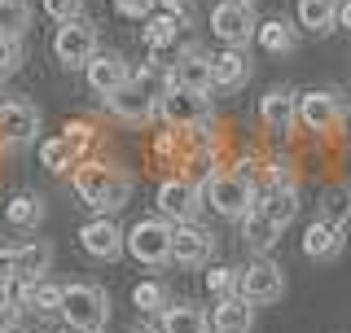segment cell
I'll return each mask as SVG.
<instances>
[{"mask_svg": "<svg viewBox=\"0 0 351 333\" xmlns=\"http://www.w3.org/2000/svg\"><path fill=\"white\" fill-rule=\"evenodd\" d=\"M75 193H80V202L84 206H93V210H119V206H128V197H132V175L128 171H119V166H110V162H93V158H84L80 166H75Z\"/></svg>", "mask_w": 351, "mask_h": 333, "instance_id": "6da1fadb", "label": "cell"}, {"mask_svg": "<svg viewBox=\"0 0 351 333\" xmlns=\"http://www.w3.org/2000/svg\"><path fill=\"white\" fill-rule=\"evenodd\" d=\"M58 312L66 316V325L80 329V333H101L110 320V298L101 285H88V281H71L62 285V307Z\"/></svg>", "mask_w": 351, "mask_h": 333, "instance_id": "7a4b0ae2", "label": "cell"}, {"mask_svg": "<svg viewBox=\"0 0 351 333\" xmlns=\"http://www.w3.org/2000/svg\"><path fill=\"white\" fill-rule=\"evenodd\" d=\"M206 206L219 210L224 219H241L250 206H255V184H250L246 171H215L202 188Z\"/></svg>", "mask_w": 351, "mask_h": 333, "instance_id": "3957f363", "label": "cell"}, {"mask_svg": "<svg viewBox=\"0 0 351 333\" xmlns=\"http://www.w3.org/2000/svg\"><path fill=\"white\" fill-rule=\"evenodd\" d=\"M128 254L136 263H145V268H162V263H171V224L167 219H141V224H132V232L123 237Z\"/></svg>", "mask_w": 351, "mask_h": 333, "instance_id": "277c9868", "label": "cell"}, {"mask_svg": "<svg viewBox=\"0 0 351 333\" xmlns=\"http://www.w3.org/2000/svg\"><path fill=\"white\" fill-rule=\"evenodd\" d=\"M93 53H97L93 22H84V18L62 22L58 36H53V58H58V66H66V71H80V66L93 62Z\"/></svg>", "mask_w": 351, "mask_h": 333, "instance_id": "5b68a950", "label": "cell"}, {"mask_svg": "<svg viewBox=\"0 0 351 333\" xmlns=\"http://www.w3.org/2000/svg\"><path fill=\"white\" fill-rule=\"evenodd\" d=\"M237 294L246 298V303H255V307H268V303H277V298L285 294V272L272 259H255L250 268H241Z\"/></svg>", "mask_w": 351, "mask_h": 333, "instance_id": "8992f818", "label": "cell"}, {"mask_svg": "<svg viewBox=\"0 0 351 333\" xmlns=\"http://www.w3.org/2000/svg\"><path fill=\"white\" fill-rule=\"evenodd\" d=\"M215 259V232L202 224H176L171 228V263L180 268H206Z\"/></svg>", "mask_w": 351, "mask_h": 333, "instance_id": "52a82bcc", "label": "cell"}, {"mask_svg": "<svg viewBox=\"0 0 351 333\" xmlns=\"http://www.w3.org/2000/svg\"><path fill=\"white\" fill-rule=\"evenodd\" d=\"M255 14H250V5H233V0H219L211 9V31L215 40H224V49H246L250 40H255Z\"/></svg>", "mask_w": 351, "mask_h": 333, "instance_id": "ba28073f", "label": "cell"}, {"mask_svg": "<svg viewBox=\"0 0 351 333\" xmlns=\"http://www.w3.org/2000/svg\"><path fill=\"white\" fill-rule=\"evenodd\" d=\"M40 136V110L31 101H18V97H5L0 101V145H31Z\"/></svg>", "mask_w": 351, "mask_h": 333, "instance_id": "9c48e42d", "label": "cell"}, {"mask_svg": "<svg viewBox=\"0 0 351 333\" xmlns=\"http://www.w3.org/2000/svg\"><path fill=\"white\" fill-rule=\"evenodd\" d=\"M162 119H167L171 127H197L206 114H211V97H202V92H189V88H180V84H171L167 92H162Z\"/></svg>", "mask_w": 351, "mask_h": 333, "instance_id": "30bf717a", "label": "cell"}, {"mask_svg": "<svg viewBox=\"0 0 351 333\" xmlns=\"http://www.w3.org/2000/svg\"><path fill=\"white\" fill-rule=\"evenodd\" d=\"M123 237H128V232L119 228L110 215L88 219V224L80 228V246H84V254H93V259H101V263H114L119 254H123Z\"/></svg>", "mask_w": 351, "mask_h": 333, "instance_id": "8fae6325", "label": "cell"}, {"mask_svg": "<svg viewBox=\"0 0 351 333\" xmlns=\"http://www.w3.org/2000/svg\"><path fill=\"white\" fill-rule=\"evenodd\" d=\"M197 197H202V188L193 180H162L158 184V215L171 219V224H189L197 215Z\"/></svg>", "mask_w": 351, "mask_h": 333, "instance_id": "7c38bea8", "label": "cell"}, {"mask_svg": "<svg viewBox=\"0 0 351 333\" xmlns=\"http://www.w3.org/2000/svg\"><path fill=\"white\" fill-rule=\"evenodd\" d=\"M259 119L272 136H290V127L299 123V97L290 88H272V92L259 97Z\"/></svg>", "mask_w": 351, "mask_h": 333, "instance_id": "4fadbf2b", "label": "cell"}, {"mask_svg": "<svg viewBox=\"0 0 351 333\" xmlns=\"http://www.w3.org/2000/svg\"><path fill=\"white\" fill-rule=\"evenodd\" d=\"M338 119H343V97L338 92H307L303 101H299V123L307 132H329V127H338Z\"/></svg>", "mask_w": 351, "mask_h": 333, "instance_id": "5bb4252c", "label": "cell"}, {"mask_svg": "<svg viewBox=\"0 0 351 333\" xmlns=\"http://www.w3.org/2000/svg\"><path fill=\"white\" fill-rule=\"evenodd\" d=\"M106 106H110V114L123 119V123H145L154 110H158V101H154V97H149L136 79H128L123 88H119V92H110V97H106Z\"/></svg>", "mask_w": 351, "mask_h": 333, "instance_id": "9a60e30c", "label": "cell"}, {"mask_svg": "<svg viewBox=\"0 0 351 333\" xmlns=\"http://www.w3.org/2000/svg\"><path fill=\"white\" fill-rule=\"evenodd\" d=\"M255 206H259V210H263V215H268L277 228H285L294 215H299V188H294V184L281 175V180H272V184L255 197Z\"/></svg>", "mask_w": 351, "mask_h": 333, "instance_id": "2e32d148", "label": "cell"}, {"mask_svg": "<svg viewBox=\"0 0 351 333\" xmlns=\"http://www.w3.org/2000/svg\"><path fill=\"white\" fill-rule=\"evenodd\" d=\"M171 84H180V88H189V92H202V97H211V58H206L202 49H184L180 53V62L171 66Z\"/></svg>", "mask_w": 351, "mask_h": 333, "instance_id": "e0dca14e", "label": "cell"}, {"mask_svg": "<svg viewBox=\"0 0 351 333\" xmlns=\"http://www.w3.org/2000/svg\"><path fill=\"white\" fill-rule=\"evenodd\" d=\"M211 329L215 333H250L255 329V303H246L241 294H228L211 307Z\"/></svg>", "mask_w": 351, "mask_h": 333, "instance_id": "ac0fdd59", "label": "cell"}, {"mask_svg": "<svg viewBox=\"0 0 351 333\" xmlns=\"http://www.w3.org/2000/svg\"><path fill=\"white\" fill-rule=\"evenodd\" d=\"M84 75H88V88H93L97 97H110L128 84V66H123V58H114V53H93V62L84 66Z\"/></svg>", "mask_w": 351, "mask_h": 333, "instance_id": "d6986e66", "label": "cell"}, {"mask_svg": "<svg viewBox=\"0 0 351 333\" xmlns=\"http://www.w3.org/2000/svg\"><path fill=\"white\" fill-rule=\"evenodd\" d=\"M343 228L338 224H329V219H312L303 232V254L307 259H338L343 254Z\"/></svg>", "mask_w": 351, "mask_h": 333, "instance_id": "ffe728a7", "label": "cell"}, {"mask_svg": "<svg viewBox=\"0 0 351 333\" xmlns=\"http://www.w3.org/2000/svg\"><path fill=\"white\" fill-rule=\"evenodd\" d=\"M211 79L215 88H241L250 79V58H246V49H224V53H215L211 58Z\"/></svg>", "mask_w": 351, "mask_h": 333, "instance_id": "44dd1931", "label": "cell"}, {"mask_svg": "<svg viewBox=\"0 0 351 333\" xmlns=\"http://www.w3.org/2000/svg\"><path fill=\"white\" fill-rule=\"evenodd\" d=\"M40 166L53 171V175H66V171L80 166V149H75L66 136H49V140H40Z\"/></svg>", "mask_w": 351, "mask_h": 333, "instance_id": "7402d4cb", "label": "cell"}, {"mask_svg": "<svg viewBox=\"0 0 351 333\" xmlns=\"http://www.w3.org/2000/svg\"><path fill=\"white\" fill-rule=\"evenodd\" d=\"M255 44H259L263 53H294L299 31H294L290 22H281V18H268V22H259V27H255Z\"/></svg>", "mask_w": 351, "mask_h": 333, "instance_id": "603a6c76", "label": "cell"}, {"mask_svg": "<svg viewBox=\"0 0 351 333\" xmlns=\"http://www.w3.org/2000/svg\"><path fill=\"white\" fill-rule=\"evenodd\" d=\"M241 237H246L255 250H272V246H277V237H281V228L272 224L259 206H250L246 215H241Z\"/></svg>", "mask_w": 351, "mask_h": 333, "instance_id": "cb8c5ba5", "label": "cell"}, {"mask_svg": "<svg viewBox=\"0 0 351 333\" xmlns=\"http://www.w3.org/2000/svg\"><path fill=\"white\" fill-rule=\"evenodd\" d=\"M338 22V0H299V27L312 36H325Z\"/></svg>", "mask_w": 351, "mask_h": 333, "instance_id": "d4e9b609", "label": "cell"}, {"mask_svg": "<svg viewBox=\"0 0 351 333\" xmlns=\"http://www.w3.org/2000/svg\"><path fill=\"white\" fill-rule=\"evenodd\" d=\"M5 219L14 228H40V219H44V202H40V193H14L5 202Z\"/></svg>", "mask_w": 351, "mask_h": 333, "instance_id": "484cf974", "label": "cell"}, {"mask_svg": "<svg viewBox=\"0 0 351 333\" xmlns=\"http://www.w3.org/2000/svg\"><path fill=\"white\" fill-rule=\"evenodd\" d=\"M162 333H211V320L206 312H197V307H167L162 312Z\"/></svg>", "mask_w": 351, "mask_h": 333, "instance_id": "4316f807", "label": "cell"}, {"mask_svg": "<svg viewBox=\"0 0 351 333\" xmlns=\"http://www.w3.org/2000/svg\"><path fill=\"white\" fill-rule=\"evenodd\" d=\"M180 27H184V22L171 18V14H149L145 18V44H149L154 53H158V49H171V44L180 40Z\"/></svg>", "mask_w": 351, "mask_h": 333, "instance_id": "83f0119b", "label": "cell"}, {"mask_svg": "<svg viewBox=\"0 0 351 333\" xmlns=\"http://www.w3.org/2000/svg\"><path fill=\"white\" fill-rule=\"evenodd\" d=\"M18 276H44L53 263V246L49 241H27V246H18Z\"/></svg>", "mask_w": 351, "mask_h": 333, "instance_id": "f1b7e54d", "label": "cell"}, {"mask_svg": "<svg viewBox=\"0 0 351 333\" xmlns=\"http://www.w3.org/2000/svg\"><path fill=\"white\" fill-rule=\"evenodd\" d=\"M31 27V5L27 0H0V36L22 40Z\"/></svg>", "mask_w": 351, "mask_h": 333, "instance_id": "f546056e", "label": "cell"}, {"mask_svg": "<svg viewBox=\"0 0 351 333\" xmlns=\"http://www.w3.org/2000/svg\"><path fill=\"white\" fill-rule=\"evenodd\" d=\"M321 219H329V224H338V228L351 219V188L347 184L329 188V193L321 197Z\"/></svg>", "mask_w": 351, "mask_h": 333, "instance_id": "4dcf8cb0", "label": "cell"}, {"mask_svg": "<svg viewBox=\"0 0 351 333\" xmlns=\"http://www.w3.org/2000/svg\"><path fill=\"white\" fill-rule=\"evenodd\" d=\"M162 303H167V285L162 281H141L132 290V307L136 312H162Z\"/></svg>", "mask_w": 351, "mask_h": 333, "instance_id": "1f68e13d", "label": "cell"}, {"mask_svg": "<svg viewBox=\"0 0 351 333\" xmlns=\"http://www.w3.org/2000/svg\"><path fill=\"white\" fill-rule=\"evenodd\" d=\"M237 276H241V268H211L206 272V290H211L215 298H228V294H237Z\"/></svg>", "mask_w": 351, "mask_h": 333, "instance_id": "d6a6232c", "label": "cell"}, {"mask_svg": "<svg viewBox=\"0 0 351 333\" xmlns=\"http://www.w3.org/2000/svg\"><path fill=\"white\" fill-rule=\"evenodd\" d=\"M22 62H27V53H22V40L0 36V79H9V75H14Z\"/></svg>", "mask_w": 351, "mask_h": 333, "instance_id": "836d02e7", "label": "cell"}, {"mask_svg": "<svg viewBox=\"0 0 351 333\" xmlns=\"http://www.w3.org/2000/svg\"><path fill=\"white\" fill-rule=\"evenodd\" d=\"M44 14L53 22H75L84 18V0H44Z\"/></svg>", "mask_w": 351, "mask_h": 333, "instance_id": "e575fe53", "label": "cell"}, {"mask_svg": "<svg viewBox=\"0 0 351 333\" xmlns=\"http://www.w3.org/2000/svg\"><path fill=\"white\" fill-rule=\"evenodd\" d=\"M114 9L123 18H149V14H158V0H114Z\"/></svg>", "mask_w": 351, "mask_h": 333, "instance_id": "d590c367", "label": "cell"}, {"mask_svg": "<svg viewBox=\"0 0 351 333\" xmlns=\"http://www.w3.org/2000/svg\"><path fill=\"white\" fill-rule=\"evenodd\" d=\"M62 136H66V140H71V145H75V149H80V153H84V149H88V145H93V140H97V132H93V127H88V123H80V119H75V123H71V127H66V132H62Z\"/></svg>", "mask_w": 351, "mask_h": 333, "instance_id": "8d00e7d4", "label": "cell"}, {"mask_svg": "<svg viewBox=\"0 0 351 333\" xmlns=\"http://www.w3.org/2000/svg\"><path fill=\"white\" fill-rule=\"evenodd\" d=\"M14 320H18V303L9 294V285H0V329H14Z\"/></svg>", "mask_w": 351, "mask_h": 333, "instance_id": "74e56055", "label": "cell"}, {"mask_svg": "<svg viewBox=\"0 0 351 333\" xmlns=\"http://www.w3.org/2000/svg\"><path fill=\"white\" fill-rule=\"evenodd\" d=\"M9 281H18V254L9 246H0V285H9Z\"/></svg>", "mask_w": 351, "mask_h": 333, "instance_id": "f35d334b", "label": "cell"}, {"mask_svg": "<svg viewBox=\"0 0 351 333\" xmlns=\"http://www.w3.org/2000/svg\"><path fill=\"white\" fill-rule=\"evenodd\" d=\"M158 5H162V14H171V18L189 22V0H158Z\"/></svg>", "mask_w": 351, "mask_h": 333, "instance_id": "ab89813d", "label": "cell"}, {"mask_svg": "<svg viewBox=\"0 0 351 333\" xmlns=\"http://www.w3.org/2000/svg\"><path fill=\"white\" fill-rule=\"evenodd\" d=\"M338 27H347V31H351V0H347L343 9H338Z\"/></svg>", "mask_w": 351, "mask_h": 333, "instance_id": "60d3db41", "label": "cell"}, {"mask_svg": "<svg viewBox=\"0 0 351 333\" xmlns=\"http://www.w3.org/2000/svg\"><path fill=\"white\" fill-rule=\"evenodd\" d=\"M128 333H154V329H128Z\"/></svg>", "mask_w": 351, "mask_h": 333, "instance_id": "b9f144b4", "label": "cell"}, {"mask_svg": "<svg viewBox=\"0 0 351 333\" xmlns=\"http://www.w3.org/2000/svg\"><path fill=\"white\" fill-rule=\"evenodd\" d=\"M0 333H18V329H0Z\"/></svg>", "mask_w": 351, "mask_h": 333, "instance_id": "7bdbcfd3", "label": "cell"}]
</instances>
